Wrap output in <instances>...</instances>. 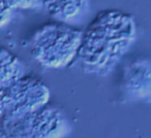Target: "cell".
<instances>
[{
	"label": "cell",
	"instance_id": "6da1fadb",
	"mask_svg": "<svg viewBox=\"0 0 151 138\" xmlns=\"http://www.w3.org/2000/svg\"><path fill=\"white\" fill-rule=\"evenodd\" d=\"M134 35L132 17L117 11H101L82 34L78 55L84 65L101 71L115 64L134 41Z\"/></svg>",
	"mask_w": 151,
	"mask_h": 138
},
{
	"label": "cell",
	"instance_id": "7a4b0ae2",
	"mask_svg": "<svg viewBox=\"0 0 151 138\" xmlns=\"http://www.w3.org/2000/svg\"><path fill=\"white\" fill-rule=\"evenodd\" d=\"M88 0H47V6L51 16L58 22H69L78 18L85 7Z\"/></svg>",
	"mask_w": 151,
	"mask_h": 138
}]
</instances>
